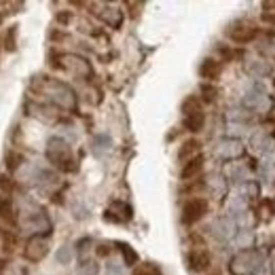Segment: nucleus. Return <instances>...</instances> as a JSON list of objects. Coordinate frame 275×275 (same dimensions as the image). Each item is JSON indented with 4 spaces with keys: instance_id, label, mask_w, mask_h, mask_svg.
Returning <instances> with one entry per match:
<instances>
[{
    "instance_id": "bb28decb",
    "label": "nucleus",
    "mask_w": 275,
    "mask_h": 275,
    "mask_svg": "<svg viewBox=\"0 0 275 275\" xmlns=\"http://www.w3.org/2000/svg\"><path fill=\"white\" fill-rule=\"evenodd\" d=\"M117 246H119V250L123 254V261H125V265H136L138 263V254H136V250L129 244H117Z\"/></svg>"
},
{
    "instance_id": "4468645a",
    "label": "nucleus",
    "mask_w": 275,
    "mask_h": 275,
    "mask_svg": "<svg viewBox=\"0 0 275 275\" xmlns=\"http://www.w3.org/2000/svg\"><path fill=\"white\" fill-rule=\"evenodd\" d=\"M95 15L100 17L104 23L112 25V28H119V25L123 23V13L119 11V8L108 6V4H100V11H95Z\"/></svg>"
},
{
    "instance_id": "a878e982",
    "label": "nucleus",
    "mask_w": 275,
    "mask_h": 275,
    "mask_svg": "<svg viewBox=\"0 0 275 275\" xmlns=\"http://www.w3.org/2000/svg\"><path fill=\"white\" fill-rule=\"evenodd\" d=\"M239 195L246 199V201H252L259 197V184H256L254 180H246L242 182V186H239Z\"/></svg>"
},
{
    "instance_id": "f8f14e48",
    "label": "nucleus",
    "mask_w": 275,
    "mask_h": 275,
    "mask_svg": "<svg viewBox=\"0 0 275 275\" xmlns=\"http://www.w3.org/2000/svg\"><path fill=\"white\" fill-rule=\"evenodd\" d=\"M212 267V254L208 250H203V248H199V250H193L189 254V269L195 271V273H203L208 271Z\"/></svg>"
},
{
    "instance_id": "4c0bfd02",
    "label": "nucleus",
    "mask_w": 275,
    "mask_h": 275,
    "mask_svg": "<svg viewBox=\"0 0 275 275\" xmlns=\"http://www.w3.org/2000/svg\"><path fill=\"white\" fill-rule=\"evenodd\" d=\"M95 252L100 254V256H108V254H110V246H108V244H100Z\"/></svg>"
},
{
    "instance_id": "aec40b11",
    "label": "nucleus",
    "mask_w": 275,
    "mask_h": 275,
    "mask_svg": "<svg viewBox=\"0 0 275 275\" xmlns=\"http://www.w3.org/2000/svg\"><path fill=\"white\" fill-rule=\"evenodd\" d=\"M203 123H206V117H203V110L199 112H193V114H184V119H182V125L184 129H189V131H201L203 129Z\"/></svg>"
},
{
    "instance_id": "72a5a7b5",
    "label": "nucleus",
    "mask_w": 275,
    "mask_h": 275,
    "mask_svg": "<svg viewBox=\"0 0 275 275\" xmlns=\"http://www.w3.org/2000/svg\"><path fill=\"white\" fill-rule=\"evenodd\" d=\"M91 239L89 237H85V239H81V242H76V252H78V256L85 261V254L89 252V248H91Z\"/></svg>"
},
{
    "instance_id": "58836bf2",
    "label": "nucleus",
    "mask_w": 275,
    "mask_h": 275,
    "mask_svg": "<svg viewBox=\"0 0 275 275\" xmlns=\"http://www.w3.org/2000/svg\"><path fill=\"white\" fill-rule=\"evenodd\" d=\"M263 21L269 23V25H275V13H265L263 15Z\"/></svg>"
},
{
    "instance_id": "a211bd4d",
    "label": "nucleus",
    "mask_w": 275,
    "mask_h": 275,
    "mask_svg": "<svg viewBox=\"0 0 275 275\" xmlns=\"http://www.w3.org/2000/svg\"><path fill=\"white\" fill-rule=\"evenodd\" d=\"M36 180H38L36 184H38L40 193H53L59 186V178L53 172H40Z\"/></svg>"
},
{
    "instance_id": "f257e3e1",
    "label": "nucleus",
    "mask_w": 275,
    "mask_h": 275,
    "mask_svg": "<svg viewBox=\"0 0 275 275\" xmlns=\"http://www.w3.org/2000/svg\"><path fill=\"white\" fill-rule=\"evenodd\" d=\"M40 91L45 93L53 104H57L64 110H74L76 108V93L70 85L57 81V78H42L40 81Z\"/></svg>"
},
{
    "instance_id": "1a4fd4ad",
    "label": "nucleus",
    "mask_w": 275,
    "mask_h": 275,
    "mask_svg": "<svg viewBox=\"0 0 275 275\" xmlns=\"http://www.w3.org/2000/svg\"><path fill=\"white\" fill-rule=\"evenodd\" d=\"M229 38L233 42H239V45H244V42H250L252 38H256V34H259V28L252 23H246V21H239L235 25H231L227 30Z\"/></svg>"
},
{
    "instance_id": "39448f33",
    "label": "nucleus",
    "mask_w": 275,
    "mask_h": 275,
    "mask_svg": "<svg viewBox=\"0 0 275 275\" xmlns=\"http://www.w3.org/2000/svg\"><path fill=\"white\" fill-rule=\"evenodd\" d=\"M59 59H61L59 66L64 70H68L70 74H74L76 78L89 81V78L93 76V68H91V64L85 57L74 55V53H66V55H59Z\"/></svg>"
},
{
    "instance_id": "c85d7f7f",
    "label": "nucleus",
    "mask_w": 275,
    "mask_h": 275,
    "mask_svg": "<svg viewBox=\"0 0 275 275\" xmlns=\"http://www.w3.org/2000/svg\"><path fill=\"white\" fill-rule=\"evenodd\" d=\"M134 275H163V273L153 263H142V265H138V267L134 269Z\"/></svg>"
},
{
    "instance_id": "ea45409f",
    "label": "nucleus",
    "mask_w": 275,
    "mask_h": 275,
    "mask_svg": "<svg viewBox=\"0 0 275 275\" xmlns=\"http://www.w3.org/2000/svg\"><path fill=\"white\" fill-rule=\"evenodd\" d=\"M269 265H271V271H273V275H275V248H273L271 254H269Z\"/></svg>"
},
{
    "instance_id": "ddd939ff",
    "label": "nucleus",
    "mask_w": 275,
    "mask_h": 275,
    "mask_svg": "<svg viewBox=\"0 0 275 275\" xmlns=\"http://www.w3.org/2000/svg\"><path fill=\"white\" fill-rule=\"evenodd\" d=\"M201 155V142L197 138H189V140H184L182 142V146L178 148V161L186 163V161H191V159L195 157H199Z\"/></svg>"
},
{
    "instance_id": "c756f323",
    "label": "nucleus",
    "mask_w": 275,
    "mask_h": 275,
    "mask_svg": "<svg viewBox=\"0 0 275 275\" xmlns=\"http://www.w3.org/2000/svg\"><path fill=\"white\" fill-rule=\"evenodd\" d=\"M261 180L265 182V184H267V182H271L273 178H275V165L271 163V161H265L263 165H261Z\"/></svg>"
},
{
    "instance_id": "dca6fc26",
    "label": "nucleus",
    "mask_w": 275,
    "mask_h": 275,
    "mask_svg": "<svg viewBox=\"0 0 275 275\" xmlns=\"http://www.w3.org/2000/svg\"><path fill=\"white\" fill-rule=\"evenodd\" d=\"M203 172V157H195L191 159V161H186L184 167H182V172H180V178L182 180H193V178H197V176Z\"/></svg>"
},
{
    "instance_id": "4be33fe9",
    "label": "nucleus",
    "mask_w": 275,
    "mask_h": 275,
    "mask_svg": "<svg viewBox=\"0 0 275 275\" xmlns=\"http://www.w3.org/2000/svg\"><path fill=\"white\" fill-rule=\"evenodd\" d=\"M0 218L6 220L8 225H15V223H17V210H15L13 201L8 199V197L0 199Z\"/></svg>"
},
{
    "instance_id": "412c9836",
    "label": "nucleus",
    "mask_w": 275,
    "mask_h": 275,
    "mask_svg": "<svg viewBox=\"0 0 275 275\" xmlns=\"http://www.w3.org/2000/svg\"><path fill=\"white\" fill-rule=\"evenodd\" d=\"M225 174L231 182H246L248 180V167L242 163H229Z\"/></svg>"
},
{
    "instance_id": "e433bc0d",
    "label": "nucleus",
    "mask_w": 275,
    "mask_h": 275,
    "mask_svg": "<svg viewBox=\"0 0 275 275\" xmlns=\"http://www.w3.org/2000/svg\"><path fill=\"white\" fill-rule=\"evenodd\" d=\"M15 32H17V30H15V28H11V34H8V38L4 40L8 51H15Z\"/></svg>"
},
{
    "instance_id": "6e6552de",
    "label": "nucleus",
    "mask_w": 275,
    "mask_h": 275,
    "mask_svg": "<svg viewBox=\"0 0 275 275\" xmlns=\"http://www.w3.org/2000/svg\"><path fill=\"white\" fill-rule=\"evenodd\" d=\"M214 155L218 159H223V161H233V159L244 155V144L235 138H223L220 142H216Z\"/></svg>"
},
{
    "instance_id": "9b49d317",
    "label": "nucleus",
    "mask_w": 275,
    "mask_h": 275,
    "mask_svg": "<svg viewBox=\"0 0 275 275\" xmlns=\"http://www.w3.org/2000/svg\"><path fill=\"white\" fill-rule=\"evenodd\" d=\"M131 216H134V212L125 201H112L110 208L106 210V220H110V223H127Z\"/></svg>"
},
{
    "instance_id": "0eeeda50",
    "label": "nucleus",
    "mask_w": 275,
    "mask_h": 275,
    "mask_svg": "<svg viewBox=\"0 0 275 275\" xmlns=\"http://www.w3.org/2000/svg\"><path fill=\"white\" fill-rule=\"evenodd\" d=\"M49 254V239L42 235H34L28 239V244L23 246V256L30 263H40Z\"/></svg>"
},
{
    "instance_id": "2eb2a0df",
    "label": "nucleus",
    "mask_w": 275,
    "mask_h": 275,
    "mask_svg": "<svg viewBox=\"0 0 275 275\" xmlns=\"http://www.w3.org/2000/svg\"><path fill=\"white\" fill-rule=\"evenodd\" d=\"M250 146L261 155H267L273 150V140L267 131H256V134L250 138Z\"/></svg>"
},
{
    "instance_id": "b1692460",
    "label": "nucleus",
    "mask_w": 275,
    "mask_h": 275,
    "mask_svg": "<svg viewBox=\"0 0 275 275\" xmlns=\"http://www.w3.org/2000/svg\"><path fill=\"white\" fill-rule=\"evenodd\" d=\"M246 70L250 72L252 76H267L271 72V68L267 61H263V59H250L246 64Z\"/></svg>"
},
{
    "instance_id": "393cba45",
    "label": "nucleus",
    "mask_w": 275,
    "mask_h": 275,
    "mask_svg": "<svg viewBox=\"0 0 275 275\" xmlns=\"http://www.w3.org/2000/svg\"><path fill=\"white\" fill-rule=\"evenodd\" d=\"M233 242L237 248H244V250H250L252 244H254V233L250 229H242V231H237L235 237H233Z\"/></svg>"
},
{
    "instance_id": "5701e85b",
    "label": "nucleus",
    "mask_w": 275,
    "mask_h": 275,
    "mask_svg": "<svg viewBox=\"0 0 275 275\" xmlns=\"http://www.w3.org/2000/svg\"><path fill=\"white\" fill-rule=\"evenodd\" d=\"M206 186L212 191V195H214V197H223V195L227 193V180L223 178V176H218V174L212 176V178L206 182Z\"/></svg>"
},
{
    "instance_id": "f3484780",
    "label": "nucleus",
    "mask_w": 275,
    "mask_h": 275,
    "mask_svg": "<svg viewBox=\"0 0 275 275\" xmlns=\"http://www.w3.org/2000/svg\"><path fill=\"white\" fill-rule=\"evenodd\" d=\"M199 74L201 78H208V81H216L220 76V61L218 59H203L199 66Z\"/></svg>"
},
{
    "instance_id": "7ed1b4c3",
    "label": "nucleus",
    "mask_w": 275,
    "mask_h": 275,
    "mask_svg": "<svg viewBox=\"0 0 275 275\" xmlns=\"http://www.w3.org/2000/svg\"><path fill=\"white\" fill-rule=\"evenodd\" d=\"M263 267V254L259 250H242L231 259L229 269L233 275H256Z\"/></svg>"
},
{
    "instance_id": "473e14b6",
    "label": "nucleus",
    "mask_w": 275,
    "mask_h": 275,
    "mask_svg": "<svg viewBox=\"0 0 275 275\" xmlns=\"http://www.w3.org/2000/svg\"><path fill=\"white\" fill-rule=\"evenodd\" d=\"M21 163H23V155H19V153H8L6 155V170L8 172H15Z\"/></svg>"
},
{
    "instance_id": "9d476101",
    "label": "nucleus",
    "mask_w": 275,
    "mask_h": 275,
    "mask_svg": "<svg viewBox=\"0 0 275 275\" xmlns=\"http://www.w3.org/2000/svg\"><path fill=\"white\" fill-rule=\"evenodd\" d=\"M210 231H212V235H214L216 239L225 242V239H231L233 233H235V220L229 218V216H220V218H216L214 223H212Z\"/></svg>"
},
{
    "instance_id": "a19ab883",
    "label": "nucleus",
    "mask_w": 275,
    "mask_h": 275,
    "mask_svg": "<svg viewBox=\"0 0 275 275\" xmlns=\"http://www.w3.org/2000/svg\"><path fill=\"white\" fill-rule=\"evenodd\" d=\"M210 275H218V273H210Z\"/></svg>"
},
{
    "instance_id": "423d86ee",
    "label": "nucleus",
    "mask_w": 275,
    "mask_h": 275,
    "mask_svg": "<svg viewBox=\"0 0 275 275\" xmlns=\"http://www.w3.org/2000/svg\"><path fill=\"white\" fill-rule=\"evenodd\" d=\"M208 214V201L203 197H193L182 206V223L195 225Z\"/></svg>"
},
{
    "instance_id": "f03ea898",
    "label": "nucleus",
    "mask_w": 275,
    "mask_h": 275,
    "mask_svg": "<svg viewBox=\"0 0 275 275\" xmlns=\"http://www.w3.org/2000/svg\"><path fill=\"white\" fill-rule=\"evenodd\" d=\"M45 155H47V159H49V161H51L53 165L59 167V170H64V172H72V170H76V165H74V157H72V148H70L68 140H64L61 136H53V138H49Z\"/></svg>"
},
{
    "instance_id": "7c9ffc66",
    "label": "nucleus",
    "mask_w": 275,
    "mask_h": 275,
    "mask_svg": "<svg viewBox=\"0 0 275 275\" xmlns=\"http://www.w3.org/2000/svg\"><path fill=\"white\" fill-rule=\"evenodd\" d=\"M97 271H100V265L95 261H83L78 267V275H97Z\"/></svg>"
},
{
    "instance_id": "20e7f679",
    "label": "nucleus",
    "mask_w": 275,
    "mask_h": 275,
    "mask_svg": "<svg viewBox=\"0 0 275 275\" xmlns=\"http://www.w3.org/2000/svg\"><path fill=\"white\" fill-rule=\"evenodd\" d=\"M21 229L25 233H32L34 235H49L51 229H53V223L45 210H40L36 206H32L30 212H23V220H21Z\"/></svg>"
},
{
    "instance_id": "6ab92c4d",
    "label": "nucleus",
    "mask_w": 275,
    "mask_h": 275,
    "mask_svg": "<svg viewBox=\"0 0 275 275\" xmlns=\"http://www.w3.org/2000/svg\"><path fill=\"white\" fill-rule=\"evenodd\" d=\"M110 148H112V140L110 136H106V134H97L93 140H91V153L95 157H104L106 153H110Z\"/></svg>"
},
{
    "instance_id": "c9c22d12",
    "label": "nucleus",
    "mask_w": 275,
    "mask_h": 275,
    "mask_svg": "<svg viewBox=\"0 0 275 275\" xmlns=\"http://www.w3.org/2000/svg\"><path fill=\"white\" fill-rule=\"evenodd\" d=\"M108 273L110 275H123V269H121V265L119 263H108Z\"/></svg>"
},
{
    "instance_id": "2f4dec72",
    "label": "nucleus",
    "mask_w": 275,
    "mask_h": 275,
    "mask_svg": "<svg viewBox=\"0 0 275 275\" xmlns=\"http://www.w3.org/2000/svg\"><path fill=\"white\" fill-rule=\"evenodd\" d=\"M72 256H74L72 248H70V246H61L59 250H57V254H55V259H57L59 265H68L70 261H72Z\"/></svg>"
},
{
    "instance_id": "f704fd0d",
    "label": "nucleus",
    "mask_w": 275,
    "mask_h": 275,
    "mask_svg": "<svg viewBox=\"0 0 275 275\" xmlns=\"http://www.w3.org/2000/svg\"><path fill=\"white\" fill-rule=\"evenodd\" d=\"M201 93H203V100H206V102H214L216 95H218V91L214 89V87H210V85H203L201 87Z\"/></svg>"
},
{
    "instance_id": "cd10ccee",
    "label": "nucleus",
    "mask_w": 275,
    "mask_h": 275,
    "mask_svg": "<svg viewBox=\"0 0 275 275\" xmlns=\"http://www.w3.org/2000/svg\"><path fill=\"white\" fill-rule=\"evenodd\" d=\"M199 110H201L199 97L189 95V97H186V100L182 102V112H184V114H193V112H199Z\"/></svg>"
}]
</instances>
